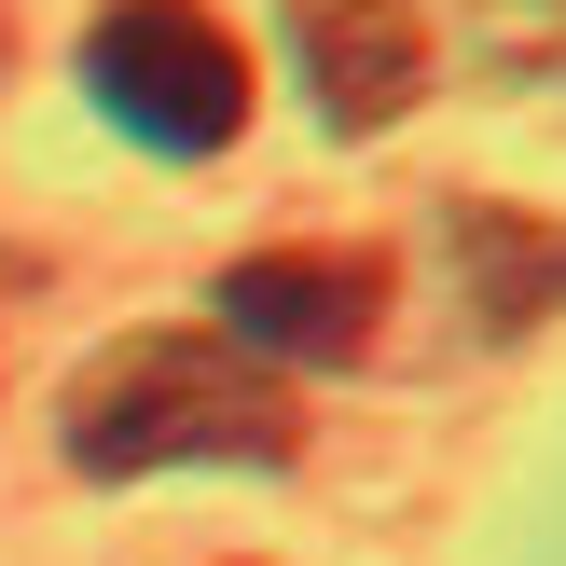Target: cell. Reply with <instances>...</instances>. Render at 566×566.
I'll return each instance as SVG.
<instances>
[{"mask_svg": "<svg viewBox=\"0 0 566 566\" xmlns=\"http://www.w3.org/2000/svg\"><path fill=\"white\" fill-rule=\"evenodd\" d=\"M291 28H304V83L346 138L415 111V83H429V14L415 0H291Z\"/></svg>", "mask_w": 566, "mask_h": 566, "instance_id": "4", "label": "cell"}, {"mask_svg": "<svg viewBox=\"0 0 566 566\" xmlns=\"http://www.w3.org/2000/svg\"><path fill=\"white\" fill-rule=\"evenodd\" d=\"M83 83H97L111 125L153 138V153H221V138L249 125V55H235V28H221L208 0H125V14H97Z\"/></svg>", "mask_w": 566, "mask_h": 566, "instance_id": "2", "label": "cell"}, {"mask_svg": "<svg viewBox=\"0 0 566 566\" xmlns=\"http://www.w3.org/2000/svg\"><path fill=\"white\" fill-rule=\"evenodd\" d=\"M387 318V263L374 249H249L235 276H221V346L235 359H304V374H332V359H359Z\"/></svg>", "mask_w": 566, "mask_h": 566, "instance_id": "3", "label": "cell"}, {"mask_svg": "<svg viewBox=\"0 0 566 566\" xmlns=\"http://www.w3.org/2000/svg\"><path fill=\"white\" fill-rule=\"evenodd\" d=\"M70 457L97 484L125 470H166V457H235V470H291L304 457V415L263 359H235L221 332H125L97 374L70 387Z\"/></svg>", "mask_w": 566, "mask_h": 566, "instance_id": "1", "label": "cell"}, {"mask_svg": "<svg viewBox=\"0 0 566 566\" xmlns=\"http://www.w3.org/2000/svg\"><path fill=\"white\" fill-rule=\"evenodd\" d=\"M457 291L484 332H539L566 304V221H525V208H457Z\"/></svg>", "mask_w": 566, "mask_h": 566, "instance_id": "5", "label": "cell"}]
</instances>
